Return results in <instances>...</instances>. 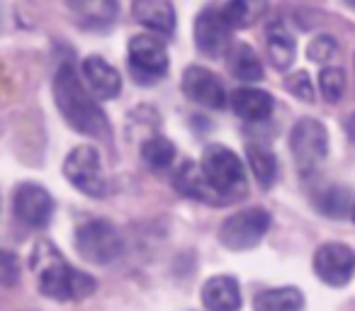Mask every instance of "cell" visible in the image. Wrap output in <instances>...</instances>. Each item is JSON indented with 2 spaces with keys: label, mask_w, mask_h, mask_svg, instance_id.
I'll return each instance as SVG.
<instances>
[{
  "label": "cell",
  "mask_w": 355,
  "mask_h": 311,
  "mask_svg": "<svg viewBox=\"0 0 355 311\" xmlns=\"http://www.w3.org/2000/svg\"><path fill=\"white\" fill-rule=\"evenodd\" d=\"M54 103L59 107L61 117L66 119L71 129L88 136H110V122L95 98L85 90L78 71L71 64H64L56 71L54 78Z\"/></svg>",
  "instance_id": "cell-1"
},
{
  "label": "cell",
  "mask_w": 355,
  "mask_h": 311,
  "mask_svg": "<svg viewBox=\"0 0 355 311\" xmlns=\"http://www.w3.org/2000/svg\"><path fill=\"white\" fill-rule=\"evenodd\" d=\"M32 267L37 272L40 292L56 301L85 299L98 290L95 277L88 272H80L61 258V253L49 241H40L32 253Z\"/></svg>",
  "instance_id": "cell-2"
},
{
  "label": "cell",
  "mask_w": 355,
  "mask_h": 311,
  "mask_svg": "<svg viewBox=\"0 0 355 311\" xmlns=\"http://www.w3.org/2000/svg\"><path fill=\"white\" fill-rule=\"evenodd\" d=\"M202 168L209 188L219 195V199H241L248 193V180L243 161L239 159L232 148L222 143H209L202 153Z\"/></svg>",
  "instance_id": "cell-3"
},
{
  "label": "cell",
  "mask_w": 355,
  "mask_h": 311,
  "mask_svg": "<svg viewBox=\"0 0 355 311\" xmlns=\"http://www.w3.org/2000/svg\"><path fill=\"white\" fill-rule=\"evenodd\" d=\"M290 151L302 178H311L329 156V132L314 117H302L290 132Z\"/></svg>",
  "instance_id": "cell-4"
},
{
  "label": "cell",
  "mask_w": 355,
  "mask_h": 311,
  "mask_svg": "<svg viewBox=\"0 0 355 311\" xmlns=\"http://www.w3.org/2000/svg\"><path fill=\"white\" fill-rule=\"evenodd\" d=\"M76 248L93 265H110L122 256V236L105 219H90L76 231Z\"/></svg>",
  "instance_id": "cell-5"
},
{
  "label": "cell",
  "mask_w": 355,
  "mask_h": 311,
  "mask_svg": "<svg viewBox=\"0 0 355 311\" xmlns=\"http://www.w3.org/2000/svg\"><path fill=\"white\" fill-rule=\"evenodd\" d=\"M64 175L76 190H80L88 197H105L107 193V180L100 163V153L95 146H76L64 161Z\"/></svg>",
  "instance_id": "cell-6"
},
{
  "label": "cell",
  "mask_w": 355,
  "mask_h": 311,
  "mask_svg": "<svg viewBox=\"0 0 355 311\" xmlns=\"http://www.w3.org/2000/svg\"><path fill=\"white\" fill-rule=\"evenodd\" d=\"M270 229V214L263 207H251L236 212L222 224L219 229V241L229 251H251L263 241V236Z\"/></svg>",
  "instance_id": "cell-7"
},
{
  "label": "cell",
  "mask_w": 355,
  "mask_h": 311,
  "mask_svg": "<svg viewBox=\"0 0 355 311\" xmlns=\"http://www.w3.org/2000/svg\"><path fill=\"white\" fill-rule=\"evenodd\" d=\"M129 66L137 80L153 83L168 73V49L158 35H137L129 39Z\"/></svg>",
  "instance_id": "cell-8"
},
{
  "label": "cell",
  "mask_w": 355,
  "mask_h": 311,
  "mask_svg": "<svg viewBox=\"0 0 355 311\" xmlns=\"http://www.w3.org/2000/svg\"><path fill=\"white\" fill-rule=\"evenodd\" d=\"M314 272L329 287H343L355 272V253L345 243H324L314 253Z\"/></svg>",
  "instance_id": "cell-9"
},
{
  "label": "cell",
  "mask_w": 355,
  "mask_h": 311,
  "mask_svg": "<svg viewBox=\"0 0 355 311\" xmlns=\"http://www.w3.org/2000/svg\"><path fill=\"white\" fill-rule=\"evenodd\" d=\"M12 209H15V217L22 224L32 229H44L51 222V214H54V197L42 185L25 183L15 190Z\"/></svg>",
  "instance_id": "cell-10"
},
{
  "label": "cell",
  "mask_w": 355,
  "mask_h": 311,
  "mask_svg": "<svg viewBox=\"0 0 355 311\" xmlns=\"http://www.w3.org/2000/svg\"><path fill=\"white\" fill-rule=\"evenodd\" d=\"M195 44L202 54L222 56L232 44V25L227 22L222 10L205 8L195 20Z\"/></svg>",
  "instance_id": "cell-11"
},
{
  "label": "cell",
  "mask_w": 355,
  "mask_h": 311,
  "mask_svg": "<svg viewBox=\"0 0 355 311\" xmlns=\"http://www.w3.org/2000/svg\"><path fill=\"white\" fill-rule=\"evenodd\" d=\"M183 93L193 103L209 109H222L227 105V90L224 83L205 66H188L183 73Z\"/></svg>",
  "instance_id": "cell-12"
},
{
  "label": "cell",
  "mask_w": 355,
  "mask_h": 311,
  "mask_svg": "<svg viewBox=\"0 0 355 311\" xmlns=\"http://www.w3.org/2000/svg\"><path fill=\"white\" fill-rule=\"evenodd\" d=\"M83 75L88 80L90 90L95 93V98L112 100L122 93V75L103 56H88L83 61Z\"/></svg>",
  "instance_id": "cell-13"
},
{
  "label": "cell",
  "mask_w": 355,
  "mask_h": 311,
  "mask_svg": "<svg viewBox=\"0 0 355 311\" xmlns=\"http://www.w3.org/2000/svg\"><path fill=\"white\" fill-rule=\"evenodd\" d=\"M202 304L207 311H239L241 309V287L229 275L209 277L202 285Z\"/></svg>",
  "instance_id": "cell-14"
},
{
  "label": "cell",
  "mask_w": 355,
  "mask_h": 311,
  "mask_svg": "<svg viewBox=\"0 0 355 311\" xmlns=\"http://www.w3.org/2000/svg\"><path fill=\"white\" fill-rule=\"evenodd\" d=\"M232 107L243 122H266L275 109V98L261 88H239L232 95Z\"/></svg>",
  "instance_id": "cell-15"
},
{
  "label": "cell",
  "mask_w": 355,
  "mask_h": 311,
  "mask_svg": "<svg viewBox=\"0 0 355 311\" xmlns=\"http://www.w3.org/2000/svg\"><path fill=\"white\" fill-rule=\"evenodd\" d=\"M134 17L139 25L156 32V35L171 37L175 30V10H173L171 0H137Z\"/></svg>",
  "instance_id": "cell-16"
},
{
  "label": "cell",
  "mask_w": 355,
  "mask_h": 311,
  "mask_svg": "<svg viewBox=\"0 0 355 311\" xmlns=\"http://www.w3.org/2000/svg\"><path fill=\"white\" fill-rule=\"evenodd\" d=\"M69 8L88 30H105L119 15L117 0H69Z\"/></svg>",
  "instance_id": "cell-17"
},
{
  "label": "cell",
  "mask_w": 355,
  "mask_h": 311,
  "mask_svg": "<svg viewBox=\"0 0 355 311\" xmlns=\"http://www.w3.org/2000/svg\"><path fill=\"white\" fill-rule=\"evenodd\" d=\"M173 188H175L178 193L188 195V197L200 199V202H209V204L222 202L219 195L209 188L202 168H200L198 163H193V161H188V163H183L180 168H178L175 178H173Z\"/></svg>",
  "instance_id": "cell-18"
},
{
  "label": "cell",
  "mask_w": 355,
  "mask_h": 311,
  "mask_svg": "<svg viewBox=\"0 0 355 311\" xmlns=\"http://www.w3.org/2000/svg\"><path fill=\"white\" fill-rule=\"evenodd\" d=\"M256 311H304V294L297 287H277L256 294Z\"/></svg>",
  "instance_id": "cell-19"
},
{
  "label": "cell",
  "mask_w": 355,
  "mask_h": 311,
  "mask_svg": "<svg viewBox=\"0 0 355 311\" xmlns=\"http://www.w3.org/2000/svg\"><path fill=\"white\" fill-rule=\"evenodd\" d=\"M268 56H270V64L275 66L277 71H287L292 64H295V54H297V44L292 39V35L285 30V25H270L268 30Z\"/></svg>",
  "instance_id": "cell-20"
},
{
  "label": "cell",
  "mask_w": 355,
  "mask_h": 311,
  "mask_svg": "<svg viewBox=\"0 0 355 311\" xmlns=\"http://www.w3.org/2000/svg\"><path fill=\"white\" fill-rule=\"evenodd\" d=\"M246 159H248V166H251V173L256 175V183L261 185L263 190L272 188L277 180L275 153H272L268 146H263V143H248Z\"/></svg>",
  "instance_id": "cell-21"
},
{
  "label": "cell",
  "mask_w": 355,
  "mask_h": 311,
  "mask_svg": "<svg viewBox=\"0 0 355 311\" xmlns=\"http://www.w3.org/2000/svg\"><path fill=\"white\" fill-rule=\"evenodd\" d=\"M229 71H232L234 78L243 80V83L263 80V64L248 44L232 46V51H229Z\"/></svg>",
  "instance_id": "cell-22"
},
{
  "label": "cell",
  "mask_w": 355,
  "mask_h": 311,
  "mask_svg": "<svg viewBox=\"0 0 355 311\" xmlns=\"http://www.w3.org/2000/svg\"><path fill=\"white\" fill-rule=\"evenodd\" d=\"M222 12L232 25V30H246L266 17L268 0H229L227 8H222Z\"/></svg>",
  "instance_id": "cell-23"
},
{
  "label": "cell",
  "mask_w": 355,
  "mask_h": 311,
  "mask_svg": "<svg viewBox=\"0 0 355 311\" xmlns=\"http://www.w3.org/2000/svg\"><path fill=\"white\" fill-rule=\"evenodd\" d=\"M175 143L166 136H151L141 143V161L151 170H166L175 161Z\"/></svg>",
  "instance_id": "cell-24"
},
{
  "label": "cell",
  "mask_w": 355,
  "mask_h": 311,
  "mask_svg": "<svg viewBox=\"0 0 355 311\" xmlns=\"http://www.w3.org/2000/svg\"><path fill=\"white\" fill-rule=\"evenodd\" d=\"M314 204L319 207V212L324 217H334V219H343L345 214H350V195L348 190L338 188V185H331V188H324L316 193Z\"/></svg>",
  "instance_id": "cell-25"
},
{
  "label": "cell",
  "mask_w": 355,
  "mask_h": 311,
  "mask_svg": "<svg viewBox=\"0 0 355 311\" xmlns=\"http://www.w3.org/2000/svg\"><path fill=\"white\" fill-rule=\"evenodd\" d=\"M319 90L326 103H338L345 93V71L340 66H326L319 73Z\"/></svg>",
  "instance_id": "cell-26"
},
{
  "label": "cell",
  "mask_w": 355,
  "mask_h": 311,
  "mask_svg": "<svg viewBox=\"0 0 355 311\" xmlns=\"http://www.w3.org/2000/svg\"><path fill=\"white\" fill-rule=\"evenodd\" d=\"M336 54H338V42L331 35H321V37H316V39H311L309 49H306V56H309V61H314V64H326V61H331Z\"/></svg>",
  "instance_id": "cell-27"
},
{
  "label": "cell",
  "mask_w": 355,
  "mask_h": 311,
  "mask_svg": "<svg viewBox=\"0 0 355 311\" xmlns=\"http://www.w3.org/2000/svg\"><path fill=\"white\" fill-rule=\"evenodd\" d=\"M20 280V260L15 253L0 251V287H10Z\"/></svg>",
  "instance_id": "cell-28"
},
{
  "label": "cell",
  "mask_w": 355,
  "mask_h": 311,
  "mask_svg": "<svg viewBox=\"0 0 355 311\" xmlns=\"http://www.w3.org/2000/svg\"><path fill=\"white\" fill-rule=\"evenodd\" d=\"M287 90L295 93L297 98H302L304 103H314V85H311V78L304 71H297L295 75L287 78Z\"/></svg>",
  "instance_id": "cell-29"
},
{
  "label": "cell",
  "mask_w": 355,
  "mask_h": 311,
  "mask_svg": "<svg viewBox=\"0 0 355 311\" xmlns=\"http://www.w3.org/2000/svg\"><path fill=\"white\" fill-rule=\"evenodd\" d=\"M350 139H353V143H355V114H353V119H350Z\"/></svg>",
  "instance_id": "cell-30"
},
{
  "label": "cell",
  "mask_w": 355,
  "mask_h": 311,
  "mask_svg": "<svg viewBox=\"0 0 355 311\" xmlns=\"http://www.w3.org/2000/svg\"><path fill=\"white\" fill-rule=\"evenodd\" d=\"M350 214H353V222H355V202H353V207H350Z\"/></svg>",
  "instance_id": "cell-31"
},
{
  "label": "cell",
  "mask_w": 355,
  "mask_h": 311,
  "mask_svg": "<svg viewBox=\"0 0 355 311\" xmlns=\"http://www.w3.org/2000/svg\"><path fill=\"white\" fill-rule=\"evenodd\" d=\"M350 3H353V6H355V0H350Z\"/></svg>",
  "instance_id": "cell-32"
}]
</instances>
